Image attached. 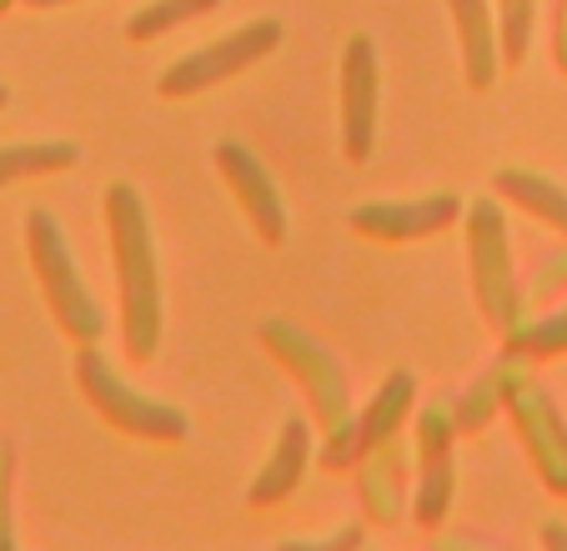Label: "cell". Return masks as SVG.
Listing matches in <instances>:
<instances>
[{
	"label": "cell",
	"mask_w": 567,
	"mask_h": 551,
	"mask_svg": "<svg viewBox=\"0 0 567 551\" xmlns=\"http://www.w3.org/2000/svg\"><path fill=\"white\" fill-rule=\"evenodd\" d=\"M106 231H111V261H116L126 356L151 361L161 346V316H166L161 311V261H156V236H151L146 201L126 180L106 186Z\"/></svg>",
	"instance_id": "6da1fadb"
},
{
	"label": "cell",
	"mask_w": 567,
	"mask_h": 551,
	"mask_svg": "<svg viewBox=\"0 0 567 551\" xmlns=\"http://www.w3.org/2000/svg\"><path fill=\"white\" fill-rule=\"evenodd\" d=\"M25 251H31V271H35V281H41L45 306L55 311L65 336H71L75 346L101 341L106 311L96 306L86 276H81V266H75V256H71V241H65L61 221H55L45 206H31V211H25Z\"/></svg>",
	"instance_id": "7a4b0ae2"
},
{
	"label": "cell",
	"mask_w": 567,
	"mask_h": 551,
	"mask_svg": "<svg viewBox=\"0 0 567 551\" xmlns=\"http://www.w3.org/2000/svg\"><path fill=\"white\" fill-rule=\"evenodd\" d=\"M75 386L126 436H141V441H186L192 436V422H186L182 406L156 402L141 386L121 382V372L106 361V351H96V341H86V346L75 351Z\"/></svg>",
	"instance_id": "3957f363"
},
{
	"label": "cell",
	"mask_w": 567,
	"mask_h": 551,
	"mask_svg": "<svg viewBox=\"0 0 567 551\" xmlns=\"http://www.w3.org/2000/svg\"><path fill=\"white\" fill-rule=\"evenodd\" d=\"M467 266H472V297L487 326L513 336L523 326V291L513 271V241H507L503 206L493 196L467 206Z\"/></svg>",
	"instance_id": "277c9868"
},
{
	"label": "cell",
	"mask_w": 567,
	"mask_h": 551,
	"mask_svg": "<svg viewBox=\"0 0 567 551\" xmlns=\"http://www.w3.org/2000/svg\"><path fill=\"white\" fill-rule=\"evenodd\" d=\"M261 346H267L291 376H297V386L307 392V402H311V412H317L321 436H327V441H332V436H342L347 426L357 422L342 366H337V356L321 346L311 331H301L297 321L271 316V321H261Z\"/></svg>",
	"instance_id": "5b68a950"
},
{
	"label": "cell",
	"mask_w": 567,
	"mask_h": 551,
	"mask_svg": "<svg viewBox=\"0 0 567 551\" xmlns=\"http://www.w3.org/2000/svg\"><path fill=\"white\" fill-rule=\"evenodd\" d=\"M277 45H281V21L261 15V21L236 25V31H226L221 41L202 45V51H186L182 61H172L166 71H161L156 91H161L166 101L202 96V91H212V85H221V81H231V75H241L247 65L267 61Z\"/></svg>",
	"instance_id": "8992f818"
},
{
	"label": "cell",
	"mask_w": 567,
	"mask_h": 551,
	"mask_svg": "<svg viewBox=\"0 0 567 551\" xmlns=\"http://www.w3.org/2000/svg\"><path fill=\"white\" fill-rule=\"evenodd\" d=\"M216 170L226 176L241 216L251 221V231H257L267 246L287 241V231H291L287 196H281V186L271 180V170L257 160V150H247L241 141H221V146H216Z\"/></svg>",
	"instance_id": "52a82bcc"
},
{
	"label": "cell",
	"mask_w": 567,
	"mask_h": 551,
	"mask_svg": "<svg viewBox=\"0 0 567 551\" xmlns=\"http://www.w3.org/2000/svg\"><path fill=\"white\" fill-rule=\"evenodd\" d=\"M507 412H513L517 432H523V446H527V461L537 467L547 491L567 497V426L557 416L553 396L533 382H507Z\"/></svg>",
	"instance_id": "ba28073f"
},
{
	"label": "cell",
	"mask_w": 567,
	"mask_h": 551,
	"mask_svg": "<svg viewBox=\"0 0 567 551\" xmlns=\"http://www.w3.org/2000/svg\"><path fill=\"white\" fill-rule=\"evenodd\" d=\"M377 106H382V65L372 35H352L342 51V150L362 166L377 146Z\"/></svg>",
	"instance_id": "9c48e42d"
},
{
	"label": "cell",
	"mask_w": 567,
	"mask_h": 551,
	"mask_svg": "<svg viewBox=\"0 0 567 551\" xmlns=\"http://www.w3.org/2000/svg\"><path fill=\"white\" fill-rule=\"evenodd\" d=\"M462 216V196L437 191L422 196V201H367L352 206V231L372 236V241H422V236L447 231L452 221Z\"/></svg>",
	"instance_id": "30bf717a"
},
{
	"label": "cell",
	"mask_w": 567,
	"mask_h": 551,
	"mask_svg": "<svg viewBox=\"0 0 567 551\" xmlns=\"http://www.w3.org/2000/svg\"><path fill=\"white\" fill-rule=\"evenodd\" d=\"M412 392H417V376H412V372H392L382 382V392L372 396V406H367V412L357 416L342 436H332V441H327L321 461H327V467H347V461H357V456L377 451V446H382L392 432H402V416H408V406H412Z\"/></svg>",
	"instance_id": "8fae6325"
},
{
	"label": "cell",
	"mask_w": 567,
	"mask_h": 551,
	"mask_svg": "<svg viewBox=\"0 0 567 551\" xmlns=\"http://www.w3.org/2000/svg\"><path fill=\"white\" fill-rule=\"evenodd\" d=\"M417 456H422V477H417V521L437 527L452 511V436H457V416L447 406H427L417 422Z\"/></svg>",
	"instance_id": "7c38bea8"
},
{
	"label": "cell",
	"mask_w": 567,
	"mask_h": 551,
	"mask_svg": "<svg viewBox=\"0 0 567 551\" xmlns=\"http://www.w3.org/2000/svg\"><path fill=\"white\" fill-rule=\"evenodd\" d=\"M452 25L462 41V71H467L472 91H487L497 81V61H503V35H497V15L487 0H447Z\"/></svg>",
	"instance_id": "4fadbf2b"
},
{
	"label": "cell",
	"mask_w": 567,
	"mask_h": 551,
	"mask_svg": "<svg viewBox=\"0 0 567 551\" xmlns=\"http://www.w3.org/2000/svg\"><path fill=\"white\" fill-rule=\"evenodd\" d=\"M307 461H311V426L301 422V416H287V426H281L277 446H271V456H267V467L251 481L247 501L251 507H281V501L297 491Z\"/></svg>",
	"instance_id": "5bb4252c"
},
{
	"label": "cell",
	"mask_w": 567,
	"mask_h": 551,
	"mask_svg": "<svg viewBox=\"0 0 567 551\" xmlns=\"http://www.w3.org/2000/svg\"><path fill=\"white\" fill-rule=\"evenodd\" d=\"M493 191H503L507 201H517L523 211H533L537 221H547L553 231L567 236V191H563V180L543 176V170L503 166V170L493 176Z\"/></svg>",
	"instance_id": "9a60e30c"
},
{
	"label": "cell",
	"mask_w": 567,
	"mask_h": 551,
	"mask_svg": "<svg viewBox=\"0 0 567 551\" xmlns=\"http://www.w3.org/2000/svg\"><path fill=\"white\" fill-rule=\"evenodd\" d=\"M75 160H81V146H75V141H11V146H0V191L16 186V180L71 170Z\"/></svg>",
	"instance_id": "2e32d148"
},
{
	"label": "cell",
	"mask_w": 567,
	"mask_h": 551,
	"mask_svg": "<svg viewBox=\"0 0 567 551\" xmlns=\"http://www.w3.org/2000/svg\"><path fill=\"white\" fill-rule=\"evenodd\" d=\"M216 6H221V0H146V6L126 21V35L131 41H156V35L182 31V25L212 15Z\"/></svg>",
	"instance_id": "e0dca14e"
},
{
	"label": "cell",
	"mask_w": 567,
	"mask_h": 551,
	"mask_svg": "<svg viewBox=\"0 0 567 551\" xmlns=\"http://www.w3.org/2000/svg\"><path fill=\"white\" fill-rule=\"evenodd\" d=\"M533 21L537 0H497V35H503V61L523 65L533 51Z\"/></svg>",
	"instance_id": "ac0fdd59"
},
{
	"label": "cell",
	"mask_w": 567,
	"mask_h": 551,
	"mask_svg": "<svg viewBox=\"0 0 567 551\" xmlns=\"http://www.w3.org/2000/svg\"><path fill=\"white\" fill-rule=\"evenodd\" d=\"M507 341H513V351H527V356H557V351H567V306L533 321V326H517Z\"/></svg>",
	"instance_id": "d6986e66"
},
{
	"label": "cell",
	"mask_w": 567,
	"mask_h": 551,
	"mask_svg": "<svg viewBox=\"0 0 567 551\" xmlns=\"http://www.w3.org/2000/svg\"><path fill=\"white\" fill-rule=\"evenodd\" d=\"M11 471H16V451L0 436V551L16 547V521H11Z\"/></svg>",
	"instance_id": "ffe728a7"
},
{
	"label": "cell",
	"mask_w": 567,
	"mask_h": 551,
	"mask_svg": "<svg viewBox=\"0 0 567 551\" xmlns=\"http://www.w3.org/2000/svg\"><path fill=\"white\" fill-rule=\"evenodd\" d=\"M362 537H367L362 527H342V531H337V537H317V541H291V547H317V551H327V547H362Z\"/></svg>",
	"instance_id": "44dd1931"
},
{
	"label": "cell",
	"mask_w": 567,
	"mask_h": 551,
	"mask_svg": "<svg viewBox=\"0 0 567 551\" xmlns=\"http://www.w3.org/2000/svg\"><path fill=\"white\" fill-rule=\"evenodd\" d=\"M543 547H553V551L567 547V527H563V521H547V527H543Z\"/></svg>",
	"instance_id": "7402d4cb"
},
{
	"label": "cell",
	"mask_w": 567,
	"mask_h": 551,
	"mask_svg": "<svg viewBox=\"0 0 567 551\" xmlns=\"http://www.w3.org/2000/svg\"><path fill=\"white\" fill-rule=\"evenodd\" d=\"M557 65L567 71V6H563V15H557Z\"/></svg>",
	"instance_id": "603a6c76"
},
{
	"label": "cell",
	"mask_w": 567,
	"mask_h": 551,
	"mask_svg": "<svg viewBox=\"0 0 567 551\" xmlns=\"http://www.w3.org/2000/svg\"><path fill=\"white\" fill-rule=\"evenodd\" d=\"M31 11H55V6H71V0H25Z\"/></svg>",
	"instance_id": "cb8c5ba5"
},
{
	"label": "cell",
	"mask_w": 567,
	"mask_h": 551,
	"mask_svg": "<svg viewBox=\"0 0 567 551\" xmlns=\"http://www.w3.org/2000/svg\"><path fill=\"white\" fill-rule=\"evenodd\" d=\"M6 101H11V91H6V85H0V111H6Z\"/></svg>",
	"instance_id": "d4e9b609"
},
{
	"label": "cell",
	"mask_w": 567,
	"mask_h": 551,
	"mask_svg": "<svg viewBox=\"0 0 567 551\" xmlns=\"http://www.w3.org/2000/svg\"><path fill=\"white\" fill-rule=\"evenodd\" d=\"M6 6H11V0H0V11H6Z\"/></svg>",
	"instance_id": "484cf974"
}]
</instances>
